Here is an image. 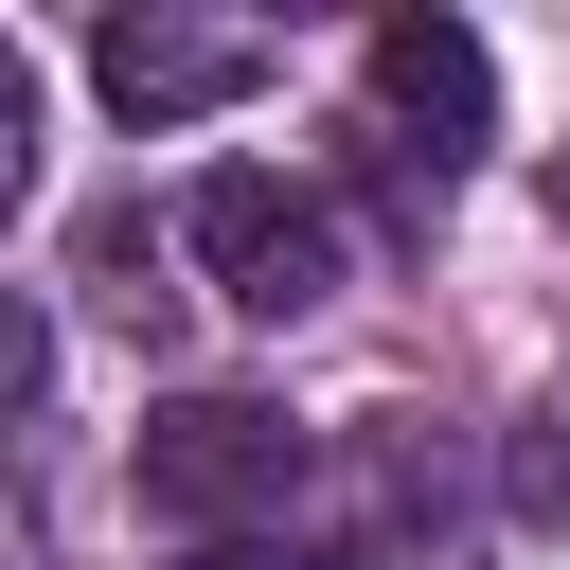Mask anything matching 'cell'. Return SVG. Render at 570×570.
I'll return each instance as SVG.
<instances>
[{"label":"cell","mask_w":570,"mask_h":570,"mask_svg":"<svg viewBox=\"0 0 570 570\" xmlns=\"http://www.w3.org/2000/svg\"><path fill=\"white\" fill-rule=\"evenodd\" d=\"M125 481H142V517H160V534L249 552V517H285V499H303V428H285L267 392H178V410L125 445Z\"/></svg>","instance_id":"1"},{"label":"cell","mask_w":570,"mask_h":570,"mask_svg":"<svg viewBox=\"0 0 570 570\" xmlns=\"http://www.w3.org/2000/svg\"><path fill=\"white\" fill-rule=\"evenodd\" d=\"M178 249H196L214 303H249V321H303V303L338 285V214H321L303 178H267V160H214V178L178 196Z\"/></svg>","instance_id":"2"},{"label":"cell","mask_w":570,"mask_h":570,"mask_svg":"<svg viewBox=\"0 0 570 570\" xmlns=\"http://www.w3.org/2000/svg\"><path fill=\"white\" fill-rule=\"evenodd\" d=\"M89 89L125 125H196V107L267 89V36H232V18H89Z\"/></svg>","instance_id":"3"},{"label":"cell","mask_w":570,"mask_h":570,"mask_svg":"<svg viewBox=\"0 0 570 570\" xmlns=\"http://www.w3.org/2000/svg\"><path fill=\"white\" fill-rule=\"evenodd\" d=\"M374 107H392V125L428 142V178H445V160L499 125V71H481V36H463V18H428V0H410V18H374Z\"/></svg>","instance_id":"4"},{"label":"cell","mask_w":570,"mask_h":570,"mask_svg":"<svg viewBox=\"0 0 570 570\" xmlns=\"http://www.w3.org/2000/svg\"><path fill=\"white\" fill-rule=\"evenodd\" d=\"M36 392H53V321H36V303H0V410H36Z\"/></svg>","instance_id":"5"},{"label":"cell","mask_w":570,"mask_h":570,"mask_svg":"<svg viewBox=\"0 0 570 570\" xmlns=\"http://www.w3.org/2000/svg\"><path fill=\"white\" fill-rule=\"evenodd\" d=\"M196 570H321V552H285V534H249V552H196Z\"/></svg>","instance_id":"6"}]
</instances>
